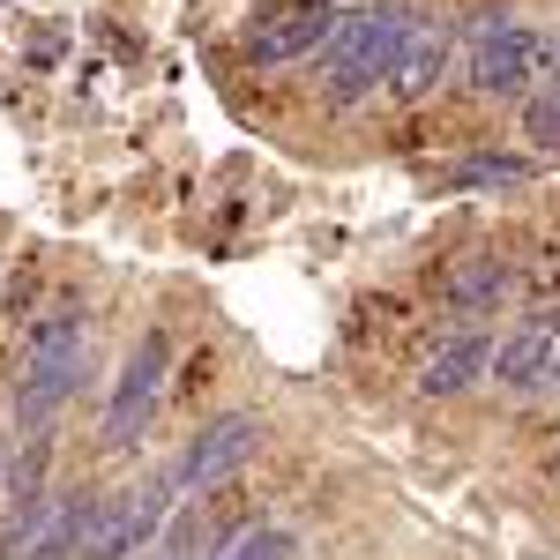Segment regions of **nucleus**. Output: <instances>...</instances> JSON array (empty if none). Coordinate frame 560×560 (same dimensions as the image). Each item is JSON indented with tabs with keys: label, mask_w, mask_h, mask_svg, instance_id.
Masks as SVG:
<instances>
[{
	"label": "nucleus",
	"mask_w": 560,
	"mask_h": 560,
	"mask_svg": "<svg viewBox=\"0 0 560 560\" xmlns=\"http://www.w3.org/2000/svg\"><path fill=\"white\" fill-rule=\"evenodd\" d=\"M255 448H261V419H255V411H224V419H210V427L187 441V456H179L173 478H179V486H195V493H210V486H224Z\"/></svg>",
	"instance_id": "39448f33"
},
{
	"label": "nucleus",
	"mask_w": 560,
	"mask_h": 560,
	"mask_svg": "<svg viewBox=\"0 0 560 560\" xmlns=\"http://www.w3.org/2000/svg\"><path fill=\"white\" fill-rule=\"evenodd\" d=\"M0 478H8V433H0Z\"/></svg>",
	"instance_id": "f3484780"
},
{
	"label": "nucleus",
	"mask_w": 560,
	"mask_h": 560,
	"mask_svg": "<svg viewBox=\"0 0 560 560\" xmlns=\"http://www.w3.org/2000/svg\"><path fill=\"white\" fill-rule=\"evenodd\" d=\"M456 179H523V165L516 158H478V165H464Z\"/></svg>",
	"instance_id": "2eb2a0df"
},
{
	"label": "nucleus",
	"mask_w": 560,
	"mask_h": 560,
	"mask_svg": "<svg viewBox=\"0 0 560 560\" xmlns=\"http://www.w3.org/2000/svg\"><path fill=\"white\" fill-rule=\"evenodd\" d=\"M486 359H493V345H486L478 329H456V337L433 345V359L419 366V388H427V396H464V388L486 374Z\"/></svg>",
	"instance_id": "9d476101"
},
{
	"label": "nucleus",
	"mask_w": 560,
	"mask_h": 560,
	"mask_svg": "<svg viewBox=\"0 0 560 560\" xmlns=\"http://www.w3.org/2000/svg\"><path fill=\"white\" fill-rule=\"evenodd\" d=\"M486 374H493L501 388H516V396H530V388L560 382V345H553V337H538V329L523 322V329H509V337L493 345Z\"/></svg>",
	"instance_id": "0eeeda50"
},
{
	"label": "nucleus",
	"mask_w": 560,
	"mask_h": 560,
	"mask_svg": "<svg viewBox=\"0 0 560 560\" xmlns=\"http://www.w3.org/2000/svg\"><path fill=\"white\" fill-rule=\"evenodd\" d=\"M83 345H90L83 306H52V314L31 322L23 366H15V419H23V433H45L60 419V404L83 382Z\"/></svg>",
	"instance_id": "f257e3e1"
},
{
	"label": "nucleus",
	"mask_w": 560,
	"mask_h": 560,
	"mask_svg": "<svg viewBox=\"0 0 560 560\" xmlns=\"http://www.w3.org/2000/svg\"><path fill=\"white\" fill-rule=\"evenodd\" d=\"M523 142H538V150H560V83L546 97H530L523 105Z\"/></svg>",
	"instance_id": "ddd939ff"
},
{
	"label": "nucleus",
	"mask_w": 560,
	"mask_h": 560,
	"mask_svg": "<svg viewBox=\"0 0 560 560\" xmlns=\"http://www.w3.org/2000/svg\"><path fill=\"white\" fill-rule=\"evenodd\" d=\"M441 300L456 306V314H486V306L509 300V269H501V255H464L448 277H441Z\"/></svg>",
	"instance_id": "9b49d317"
},
{
	"label": "nucleus",
	"mask_w": 560,
	"mask_h": 560,
	"mask_svg": "<svg viewBox=\"0 0 560 560\" xmlns=\"http://www.w3.org/2000/svg\"><path fill=\"white\" fill-rule=\"evenodd\" d=\"M165 359H173V345H165L158 329L128 351V366H120V382H113V404H105V448H135V441H142L158 396H165Z\"/></svg>",
	"instance_id": "20e7f679"
},
{
	"label": "nucleus",
	"mask_w": 560,
	"mask_h": 560,
	"mask_svg": "<svg viewBox=\"0 0 560 560\" xmlns=\"http://www.w3.org/2000/svg\"><path fill=\"white\" fill-rule=\"evenodd\" d=\"M217 560H292V530L284 523H247L217 546Z\"/></svg>",
	"instance_id": "f8f14e48"
},
{
	"label": "nucleus",
	"mask_w": 560,
	"mask_h": 560,
	"mask_svg": "<svg viewBox=\"0 0 560 560\" xmlns=\"http://www.w3.org/2000/svg\"><path fill=\"white\" fill-rule=\"evenodd\" d=\"M448 23H427V31H411V45L396 52V68H388V97H404V105H419V97H433L441 90V75H448Z\"/></svg>",
	"instance_id": "1a4fd4ad"
},
{
	"label": "nucleus",
	"mask_w": 560,
	"mask_h": 560,
	"mask_svg": "<svg viewBox=\"0 0 560 560\" xmlns=\"http://www.w3.org/2000/svg\"><path fill=\"white\" fill-rule=\"evenodd\" d=\"M90 516H97V493H52V509L38 516L31 546H23L15 560H83Z\"/></svg>",
	"instance_id": "6e6552de"
},
{
	"label": "nucleus",
	"mask_w": 560,
	"mask_h": 560,
	"mask_svg": "<svg viewBox=\"0 0 560 560\" xmlns=\"http://www.w3.org/2000/svg\"><path fill=\"white\" fill-rule=\"evenodd\" d=\"M337 23H345V15H337L329 0H300V8H284L277 23H261L255 38H247V52L277 68V60H300V52H322V45L337 38Z\"/></svg>",
	"instance_id": "423d86ee"
},
{
	"label": "nucleus",
	"mask_w": 560,
	"mask_h": 560,
	"mask_svg": "<svg viewBox=\"0 0 560 560\" xmlns=\"http://www.w3.org/2000/svg\"><path fill=\"white\" fill-rule=\"evenodd\" d=\"M530 329H538V337H553V345H560V306H538V314H530Z\"/></svg>",
	"instance_id": "dca6fc26"
},
{
	"label": "nucleus",
	"mask_w": 560,
	"mask_h": 560,
	"mask_svg": "<svg viewBox=\"0 0 560 560\" xmlns=\"http://www.w3.org/2000/svg\"><path fill=\"white\" fill-rule=\"evenodd\" d=\"M553 68V38L530 31L516 15H486L478 23V45H471V90L478 97H523Z\"/></svg>",
	"instance_id": "7ed1b4c3"
},
{
	"label": "nucleus",
	"mask_w": 560,
	"mask_h": 560,
	"mask_svg": "<svg viewBox=\"0 0 560 560\" xmlns=\"http://www.w3.org/2000/svg\"><path fill=\"white\" fill-rule=\"evenodd\" d=\"M419 23H404V8H359L337 23V38L322 45V90L337 97V105H359L366 90L388 83V68H396V52L411 45Z\"/></svg>",
	"instance_id": "f03ea898"
},
{
	"label": "nucleus",
	"mask_w": 560,
	"mask_h": 560,
	"mask_svg": "<svg viewBox=\"0 0 560 560\" xmlns=\"http://www.w3.org/2000/svg\"><path fill=\"white\" fill-rule=\"evenodd\" d=\"M195 553H202V523H195V516H173V530H165V538H158L142 560H195Z\"/></svg>",
	"instance_id": "4468645a"
}]
</instances>
